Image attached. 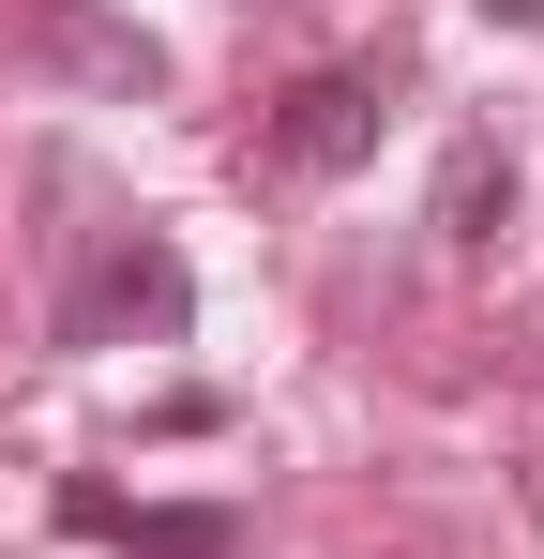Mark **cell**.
<instances>
[{
	"label": "cell",
	"mask_w": 544,
	"mask_h": 559,
	"mask_svg": "<svg viewBox=\"0 0 544 559\" xmlns=\"http://www.w3.org/2000/svg\"><path fill=\"white\" fill-rule=\"evenodd\" d=\"M258 152L287 167V182H348L363 152H378V76L363 61H318V76H287L258 121Z\"/></svg>",
	"instance_id": "2"
},
{
	"label": "cell",
	"mask_w": 544,
	"mask_h": 559,
	"mask_svg": "<svg viewBox=\"0 0 544 559\" xmlns=\"http://www.w3.org/2000/svg\"><path fill=\"white\" fill-rule=\"evenodd\" d=\"M499 227H515V152H499V136H453V152H439V242L484 258Z\"/></svg>",
	"instance_id": "4"
},
{
	"label": "cell",
	"mask_w": 544,
	"mask_h": 559,
	"mask_svg": "<svg viewBox=\"0 0 544 559\" xmlns=\"http://www.w3.org/2000/svg\"><path fill=\"white\" fill-rule=\"evenodd\" d=\"M181 318H197V273L152 227H106V258L61 273V348H121V333H181Z\"/></svg>",
	"instance_id": "1"
},
{
	"label": "cell",
	"mask_w": 544,
	"mask_h": 559,
	"mask_svg": "<svg viewBox=\"0 0 544 559\" xmlns=\"http://www.w3.org/2000/svg\"><path fill=\"white\" fill-rule=\"evenodd\" d=\"M91 545H137V559H243V514L227 499H121V484H76L61 499Z\"/></svg>",
	"instance_id": "3"
},
{
	"label": "cell",
	"mask_w": 544,
	"mask_h": 559,
	"mask_svg": "<svg viewBox=\"0 0 544 559\" xmlns=\"http://www.w3.org/2000/svg\"><path fill=\"white\" fill-rule=\"evenodd\" d=\"M484 15H499V31H544V0H484Z\"/></svg>",
	"instance_id": "5"
}]
</instances>
